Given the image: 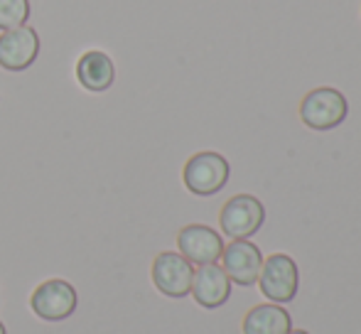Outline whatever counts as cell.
<instances>
[{"mask_svg": "<svg viewBox=\"0 0 361 334\" xmlns=\"http://www.w3.org/2000/svg\"><path fill=\"white\" fill-rule=\"evenodd\" d=\"M231 177V165L221 153L214 150H202L192 155L182 170V182L197 197H214L226 187Z\"/></svg>", "mask_w": 361, "mask_h": 334, "instance_id": "obj_2", "label": "cell"}, {"mask_svg": "<svg viewBox=\"0 0 361 334\" xmlns=\"http://www.w3.org/2000/svg\"><path fill=\"white\" fill-rule=\"evenodd\" d=\"M347 116H349L347 96L339 89H332V86L312 89L300 101V120L307 128L319 130V133L339 128L347 120Z\"/></svg>", "mask_w": 361, "mask_h": 334, "instance_id": "obj_1", "label": "cell"}, {"mask_svg": "<svg viewBox=\"0 0 361 334\" xmlns=\"http://www.w3.org/2000/svg\"><path fill=\"white\" fill-rule=\"evenodd\" d=\"M30 0H0V32L27 25Z\"/></svg>", "mask_w": 361, "mask_h": 334, "instance_id": "obj_13", "label": "cell"}, {"mask_svg": "<svg viewBox=\"0 0 361 334\" xmlns=\"http://www.w3.org/2000/svg\"><path fill=\"white\" fill-rule=\"evenodd\" d=\"M221 268L228 276V280L241 287H251L258 283L263 266V253L251 239H236L228 246H224L221 253Z\"/></svg>", "mask_w": 361, "mask_h": 334, "instance_id": "obj_7", "label": "cell"}, {"mask_svg": "<svg viewBox=\"0 0 361 334\" xmlns=\"http://www.w3.org/2000/svg\"><path fill=\"white\" fill-rule=\"evenodd\" d=\"M231 285L233 283L228 280V276L219 263H207V266L195 268L190 295L204 310H219L231 297Z\"/></svg>", "mask_w": 361, "mask_h": 334, "instance_id": "obj_10", "label": "cell"}, {"mask_svg": "<svg viewBox=\"0 0 361 334\" xmlns=\"http://www.w3.org/2000/svg\"><path fill=\"white\" fill-rule=\"evenodd\" d=\"M76 79L91 94H101L109 91L116 82V67L111 62V57L99 49L84 52L76 62Z\"/></svg>", "mask_w": 361, "mask_h": 334, "instance_id": "obj_11", "label": "cell"}, {"mask_svg": "<svg viewBox=\"0 0 361 334\" xmlns=\"http://www.w3.org/2000/svg\"><path fill=\"white\" fill-rule=\"evenodd\" d=\"M39 54L37 30L23 25V27L0 32V67L5 72H25L35 64Z\"/></svg>", "mask_w": 361, "mask_h": 334, "instance_id": "obj_8", "label": "cell"}, {"mask_svg": "<svg viewBox=\"0 0 361 334\" xmlns=\"http://www.w3.org/2000/svg\"><path fill=\"white\" fill-rule=\"evenodd\" d=\"M0 334H8V330H5V325L0 322Z\"/></svg>", "mask_w": 361, "mask_h": 334, "instance_id": "obj_15", "label": "cell"}, {"mask_svg": "<svg viewBox=\"0 0 361 334\" xmlns=\"http://www.w3.org/2000/svg\"><path fill=\"white\" fill-rule=\"evenodd\" d=\"M76 305H79V295H76L74 285L67 280H44L35 287L32 297H30V307L39 320L47 322H62L74 315Z\"/></svg>", "mask_w": 361, "mask_h": 334, "instance_id": "obj_6", "label": "cell"}, {"mask_svg": "<svg viewBox=\"0 0 361 334\" xmlns=\"http://www.w3.org/2000/svg\"><path fill=\"white\" fill-rule=\"evenodd\" d=\"M300 285V271L295 258L288 253H271L263 258L261 276H258V287H261L263 297L276 305H288L295 300Z\"/></svg>", "mask_w": 361, "mask_h": 334, "instance_id": "obj_3", "label": "cell"}, {"mask_svg": "<svg viewBox=\"0 0 361 334\" xmlns=\"http://www.w3.org/2000/svg\"><path fill=\"white\" fill-rule=\"evenodd\" d=\"M150 276L155 287L165 297H187L192 290V278H195V266L182 256L180 251H162L155 256L150 268Z\"/></svg>", "mask_w": 361, "mask_h": 334, "instance_id": "obj_5", "label": "cell"}, {"mask_svg": "<svg viewBox=\"0 0 361 334\" xmlns=\"http://www.w3.org/2000/svg\"><path fill=\"white\" fill-rule=\"evenodd\" d=\"M224 239L219 231L207 224H190L177 234V251L192 263V266H207L219 263L224 253Z\"/></svg>", "mask_w": 361, "mask_h": 334, "instance_id": "obj_9", "label": "cell"}, {"mask_svg": "<svg viewBox=\"0 0 361 334\" xmlns=\"http://www.w3.org/2000/svg\"><path fill=\"white\" fill-rule=\"evenodd\" d=\"M293 330V317L283 305L263 302L246 312L241 322L243 334H288Z\"/></svg>", "mask_w": 361, "mask_h": 334, "instance_id": "obj_12", "label": "cell"}, {"mask_svg": "<svg viewBox=\"0 0 361 334\" xmlns=\"http://www.w3.org/2000/svg\"><path fill=\"white\" fill-rule=\"evenodd\" d=\"M288 334H310V332H305V330H290Z\"/></svg>", "mask_w": 361, "mask_h": 334, "instance_id": "obj_14", "label": "cell"}, {"mask_svg": "<svg viewBox=\"0 0 361 334\" xmlns=\"http://www.w3.org/2000/svg\"><path fill=\"white\" fill-rule=\"evenodd\" d=\"M266 224V206L253 194H236L219 211V226L231 241L251 239Z\"/></svg>", "mask_w": 361, "mask_h": 334, "instance_id": "obj_4", "label": "cell"}]
</instances>
